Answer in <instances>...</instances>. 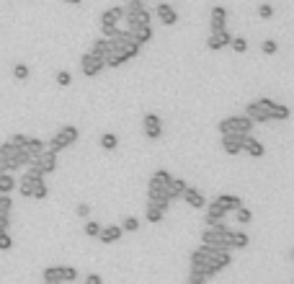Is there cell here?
Instances as JSON below:
<instances>
[{
  "label": "cell",
  "mask_w": 294,
  "mask_h": 284,
  "mask_svg": "<svg viewBox=\"0 0 294 284\" xmlns=\"http://www.w3.org/2000/svg\"><path fill=\"white\" fill-rule=\"evenodd\" d=\"M108 41H111L114 52H116V54H121L124 59H127V62H129V59H134V57L139 54V49H142V47H139V44L129 36L127 28H124V31H121V28H116V34H114L111 39H108Z\"/></svg>",
  "instance_id": "3"
},
{
  "label": "cell",
  "mask_w": 294,
  "mask_h": 284,
  "mask_svg": "<svg viewBox=\"0 0 294 284\" xmlns=\"http://www.w3.org/2000/svg\"><path fill=\"white\" fill-rule=\"evenodd\" d=\"M232 264V253L230 251H212V269H214V274H220L222 269H227Z\"/></svg>",
  "instance_id": "21"
},
{
  "label": "cell",
  "mask_w": 294,
  "mask_h": 284,
  "mask_svg": "<svg viewBox=\"0 0 294 284\" xmlns=\"http://www.w3.org/2000/svg\"><path fill=\"white\" fill-rule=\"evenodd\" d=\"M8 145H13V147H23V145H26V134H10V137H8Z\"/></svg>",
  "instance_id": "45"
},
{
  "label": "cell",
  "mask_w": 294,
  "mask_h": 284,
  "mask_svg": "<svg viewBox=\"0 0 294 284\" xmlns=\"http://www.w3.org/2000/svg\"><path fill=\"white\" fill-rule=\"evenodd\" d=\"M121 235H124V230H121L119 225H101L98 241L108 246V243H116V241H121Z\"/></svg>",
  "instance_id": "20"
},
{
  "label": "cell",
  "mask_w": 294,
  "mask_h": 284,
  "mask_svg": "<svg viewBox=\"0 0 294 284\" xmlns=\"http://www.w3.org/2000/svg\"><path fill=\"white\" fill-rule=\"evenodd\" d=\"M15 189V178L10 173H0V194H10Z\"/></svg>",
  "instance_id": "32"
},
{
  "label": "cell",
  "mask_w": 294,
  "mask_h": 284,
  "mask_svg": "<svg viewBox=\"0 0 294 284\" xmlns=\"http://www.w3.org/2000/svg\"><path fill=\"white\" fill-rule=\"evenodd\" d=\"M127 31H129V36L142 47V44H147L152 36H155V31H152V26L150 23H137V26H127Z\"/></svg>",
  "instance_id": "14"
},
{
  "label": "cell",
  "mask_w": 294,
  "mask_h": 284,
  "mask_svg": "<svg viewBox=\"0 0 294 284\" xmlns=\"http://www.w3.org/2000/svg\"><path fill=\"white\" fill-rule=\"evenodd\" d=\"M243 145H245V137H238V134H222V150L227 155H240Z\"/></svg>",
  "instance_id": "16"
},
{
  "label": "cell",
  "mask_w": 294,
  "mask_h": 284,
  "mask_svg": "<svg viewBox=\"0 0 294 284\" xmlns=\"http://www.w3.org/2000/svg\"><path fill=\"white\" fill-rule=\"evenodd\" d=\"M124 21L127 26H137V23H150V10L145 3H127L124 5Z\"/></svg>",
  "instance_id": "8"
},
{
  "label": "cell",
  "mask_w": 294,
  "mask_h": 284,
  "mask_svg": "<svg viewBox=\"0 0 294 284\" xmlns=\"http://www.w3.org/2000/svg\"><path fill=\"white\" fill-rule=\"evenodd\" d=\"M230 47H232V52L245 54V52H248V41H245L243 36H232V39H230Z\"/></svg>",
  "instance_id": "36"
},
{
  "label": "cell",
  "mask_w": 294,
  "mask_h": 284,
  "mask_svg": "<svg viewBox=\"0 0 294 284\" xmlns=\"http://www.w3.org/2000/svg\"><path fill=\"white\" fill-rule=\"evenodd\" d=\"M98 142H101L103 150H116V147H119V137H116L114 132H103Z\"/></svg>",
  "instance_id": "31"
},
{
  "label": "cell",
  "mask_w": 294,
  "mask_h": 284,
  "mask_svg": "<svg viewBox=\"0 0 294 284\" xmlns=\"http://www.w3.org/2000/svg\"><path fill=\"white\" fill-rule=\"evenodd\" d=\"M261 52H263V54H276V52H279V44H276L274 39H266V41L261 44Z\"/></svg>",
  "instance_id": "42"
},
{
  "label": "cell",
  "mask_w": 294,
  "mask_h": 284,
  "mask_svg": "<svg viewBox=\"0 0 294 284\" xmlns=\"http://www.w3.org/2000/svg\"><path fill=\"white\" fill-rule=\"evenodd\" d=\"M62 3H70V5H80L83 0H62Z\"/></svg>",
  "instance_id": "50"
},
{
  "label": "cell",
  "mask_w": 294,
  "mask_h": 284,
  "mask_svg": "<svg viewBox=\"0 0 294 284\" xmlns=\"http://www.w3.org/2000/svg\"><path fill=\"white\" fill-rule=\"evenodd\" d=\"M10 209H13L10 194H0V215H3V217H10Z\"/></svg>",
  "instance_id": "34"
},
{
  "label": "cell",
  "mask_w": 294,
  "mask_h": 284,
  "mask_svg": "<svg viewBox=\"0 0 294 284\" xmlns=\"http://www.w3.org/2000/svg\"><path fill=\"white\" fill-rule=\"evenodd\" d=\"M127 3H145V0H127Z\"/></svg>",
  "instance_id": "51"
},
{
  "label": "cell",
  "mask_w": 294,
  "mask_h": 284,
  "mask_svg": "<svg viewBox=\"0 0 294 284\" xmlns=\"http://www.w3.org/2000/svg\"><path fill=\"white\" fill-rule=\"evenodd\" d=\"M186 184L183 178H170V184H168V189H165V197H168V202H176V199H181V194L186 191Z\"/></svg>",
  "instance_id": "22"
},
{
  "label": "cell",
  "mask_w": 294,
  "mask_h": 284,
  "mask_svg": "<svg viewBox=\"0 0 294 284\" xmlns=\"http://www.w3.org/2000/svg\"><path fill=\"white\" fill-rule=\"evenodd\" d=\"M189 284H207V279L199 274H189Z\"/></svg>",
  "instance_id": "49"
},
{
  "label": "cell",
  "mask_w": 294,
  "mask_h": 284,
  "mask_svg": "<svg viewBox=\"0 0 294 284\" xmlns=\"http://www.w3.org/2000/svg\"><path fill=\"white\" fill-rule=\"evenodd\" d=\"M54 80H57V85H62V88H67L70 83H72V75H70V70H59L57 75H54Z\"/></svg>",
  "instance_id": "39"
},
{
  "label": "cell",
  "mask_w": 294,
  "mask_h": 284,
  "mask_svg": "<svg viewBox=\"0 0 294 284\" xmlns=\"http://www.w3.org/2000/svg\"><path fill=\"white\" fill-rule=\"evenodd\" d=\"M248 246H251V238L245 233H238V230L230 233V248H248Z\"/></svg>",
  "instance_id": "29"
},
{
  "label": "cell",
  "mask_w": 294,
  "mask_h": 284,
  "mask_svg": "<svg viewBox=\"0 0 294 284\" xmlns=\"http://www.w3.org/2000/svg\"><path fill=\"white\" fill-rule=\"evenodd\" d=\"M214 204L220 209H225V212H235L238 207H243V199L235 197V194H220V197L214 199Z\"/></svg>",
  "instance_id": "19"
},
{
  "label": "cell",
  "mask_w": 294,
  "mask_h": 284,
  "mask_svg": "<svg viewBox=\"0 0 294 284\" xmlns=\"http://www.w3.org/2000/svg\"><path fill=\"white\" fill-rule=\"evenodd\" d=\"M44 181V176L34 168V166H26V173L21 176V181H15V189L21 191V197L23 199H31V191H34V186Z\"/></svg>",
  "instance_id": "7"
},
{
  "label": "cell",
  "mask_w": 294,
  "mask_h": 284,
  "mask_svg": "<svg viewBox=\"0 0 294 284\" xmlns=\"http://www.w3.org/2000/svg\"><path fill=\"white\" fill-rule=\"evenodd\" d=\"M225 217H227L225 209H220L214 202H212V204H207V225H209V228H212V225H217V222H225Z\"/></svg>",
  "instance_id": "26"
},
{
  "label": "cell",
  "mask_w": 294,
  "mask_h": 284,
  "mask_svg": "<svg viewBox=\"0 0 294 284\" xmlns=\"http://www.w3.org/2000/svg\"><path fill=\"white\" fill-rule=\"evenodd\" d=\"M62 269V282H75L77 279V269L75 266H59Z\"/></svg>",
  "instance_id": "41"
},
{
  "label": "cell",
  "mask_w": 294,
  "mask_h": 284,
  "mask_svg": "<svg viewBox=\"0 0 294 284\" xmlns=\"http://www.w3.org/2000/svg\"><path fill=\"white\" fill-rule=\"evenodd\" d=\"M181 199L189 204V207H194V209H201V207H207V199H204V194H201L199 189H194L191 184L186 186V191L181 194Z\"/></svg>",
  "instance_id": "17"
},
{
  "label": "cell",
  "mask_w": 294,
  "mask_h": 284,
  "mask_svg": "<svg viewBox=\"0 0 294 284\" xmlns=\"http://www.w3.org/2000/svg\"><path fill=\"white\" fill-rule=\"evenodd\" d=\"M77 137H80V132H77V127L67 124V127H62L54 137L49 142H44V147L49 153H59V150H67V147H72L77 142Z\"/></svg>",
  "instance_id": "4"
},
{
  "label": "cell",
  "mask_w": 294,
  "mask_h": 284,
  "mask_svg": "<svg viewBox=\"0 0 294 284\" xmlns=\"http://www.w3.org/2000/svg\"><path fill=\"white\" fill-rule=\"evenodd\" d=\"M155 16H158V21L163 26H176L178 23V10L170 3H160L158 8H155Z\"/></svg>",
  "instance_id": "13"
},
{
  "label": "cell",
  "mask_w": 294,
  "mask_h": 284,
  "mask_svg": "<svg viewBox=\"0 0 294 284\" xmlns=\"http://www.w3.org/2000/svg\"><path fill=\"white\" fill-rule=\"evenodd\" d=\"M243 153H248L251 158H263V155H266V147H263V142H258V140H253V137H245Z\"/></svg>",
  "instance_id": "24"
},
{
  "label": "cell",
  "mask_w": 294,
  "mask_h": 284,
  "mask_svg": "<svg viewBox=\"0 0 294 284\" xmlns=\"http://www.w3.org/2000/svg\"><path fill=\"white\" fill-rule=\"evenodd\" d=\"M46 197H49V186H46V181H39L31 191V199H46Z\"/></svg>",
  "instance_id": "35"
},
{
  "label": "cell",
  "mask_w": 294,
  "mask_h": 284,
  "mask_svg": "<svg viewBox=\"0 0 294 284\" xmlns=\"http://www.w3.org/2000/svg\"><path fill=\"white\" fill-rule=\"evenodd\" d=\"M170 176L165 168H160V171H155L152 176H150V184H147V202H152L155 207H160L163 212L170 207V202H168V197H165V189H168V184H170Z\"/></svg>",
  "instance_id": "1"
},
{
  "label": "cell",
  "mask_w": 294,
  "mask_h": 284,
  "mask_svg": "<svg viewBox=\"0 0 294 284\" xmlns=\"http://www.w3.org/2000/svg\"><path fill=\"white\" fill-rule=\"evenodd\" d=\"M13 248V238L10 233H0V251H10Z\"/></svg>",
  "instance_id": "43"
},
{
  "label": "cell",
  "mask_w": 294,
  "mask_h": 284,
  "mask_svg": "<svg viewBox=\"0 0 294 284\" xmlns=\"http://www.w3.org/2000/svg\"><path fill=\"white\" fill-rule=\"evenodd\" d=\"M44 150V140H39V137H26V145H23V153L28 155V163L34 160L39 153Z\"/></svg>",
  "instance_id": "25"
},
{
  "label": "cell",
  "mask_w": 294,
  "mask_h": 284,
  "mask_svg": "<svg viewBox=\"0 0 294 284\" xmlns=\"http://www.w3.org/2000/svg\"><path fill=\"white\" fill-rule=\"evenodd\" d=\"M258 16H261L263 21H269V18L274 16V8H271L269 3H263V5H258Z\"/></svg>",
  "instance_id": "44"
},
{
  "label": "cell",
  "mask_w": 294,
  "mask_h": 284,
  "mask_svg": "<svg viewBox=\"0 0 294 284\" xmlns=\"http://www.w3.org/2000/svg\"><path fill=\"white\" fill-rule=\"evenodd\" d=\"M85 284H103V277L101 274H88L85 277Z\"/></svg>",
  "instance_id": "47"
},
{
  "label": "cell",
  "mask_w": 294,
  "mask_h": 284,
  "mask_svg": "<svg viewBox=\"0 0 294 284\" xmlns=\"http://www.w3.org/2000/svg\"><path fill=\"white\" fill-rule=\"evenodd\" d=\"M103 59L101 57H96L93 52H85L83 57H80V70H83V75L85 78H96V75H101L103 72Z\"/></svg>",
  "instance_id": "10"
},
{
  "label": "cell",
  "mask_w": 294,
  "mask_h": 284,
  "mask_svg": "<svg viewBox=\"0 0 294 284\" xmlns=\"http://www.w3.org/2000/svg\"><path fill=\"white\" fill-rule=\"evenodd\" d=\"M230 228L225 225V222H217V225L207 228L204 233H201V246L207 248H217V251H232L230 248Z\"/></svg>",
  "instance_id": "2"
},
{
  "label": "cell",
  "mask_w": 294,
  "mask_h": 284,
  "mask_svg": "<svg viewBox=\"0 0 294 284\" xmlns=\"http://www.w3.org/2000/svg\"><path fill=\"white\" fill-rule=\"evenodd\" d=\"M235 220L240 222V225H248V222H251V220H253V215H251V212H248V209H245V207H238V209H235Z\"/></svg>",
  "instance_id": "40"
},
{
  "label": "cell",
  "mask_w": 294,
  "mask_h": 284,
  "mask_svg": "<svg viewBox=\"0 0 294 284\" xmlns=\"http://www.w3.org/2000/svg\"><path fill=\"white\" fill-rule=\"evenodd\" d=\"M90 52H93V54H96V57H101V59H103V62H106V57H108V54H111V52H114V47H111V41H108L106 36H101V39H96V41H93V47H90Z\"/></svg>",
  "instance_id": "23"
},
{
  "label": "cell",
  "mask_w": 294,
  "mask_h": 284,
  "mask_svg": "<svg viewBox=\"0 0 294 284\" xmlns=\"http://www.w3.org/2000/svg\"><path fill=\"white\" fill-rule=\"evenodd\" d=\"M41 277H44V282H49V284H62V269L59 266H46Z\"/></svg>",
  "instance_id": "30"
},
{
  "label": "cell",
  "mask_w": 294,
  "mask_h": 284,
  "mask_svg": "<svg viewBox=\"0 0 294 284\" xmlns=\"http://www.w3.org/2000/svg\"><path fill=\"white\" fill-rule=\"evenodd\" d=\"M83 233H85L88 238H98V233H101V222H93V220H88L85 225H83Z\"/></svg>",
  "instance_id": "38"
},
{
  "label": "cell",
  "mask_w": 294,
  "mask_h": 284,
  "mask_svg": "<svg viewBox=\"0 0 294 284\" xmlns=\"http://www.w3.org/2000/svg\"><path fill=\"white\" fill-rule=\"evenodd\" d=\"M75 215H77V217H83V220H85V217L90 215V204H85V202H80V204H77V207H75Z\"/></svg>",
  "instance_id": "46"
},
{
  "label": "cell",
  "mask_w": 294,
  "mask_h": 284,
  "mask_svg": "<svg viewBox=\"0 0 294 284\" xmlns=\"http://www.w3.org/2000/svg\"><path fill=\"white\" fill-rule=\"evenodd\" d=\"M289 106H284V103H271V119H274V122H287V119H289Z\"/></svg>",
  "instance_id": "28"
},
{
  "label": "cell",
  "mask_w": 294,
  "mask_h": 284,
  "mask_svg": "<svg viewBox=\"0 0 294 284\" xmlns=\"http://www.w3.org/2000/svg\"><path fill=\"white\" fill-rule=\"evenodd\" d=\"M253 122L248 116H227L220 122V134H238V137H251Z\"/></svg>",
  "instance_id": "5"
},
{
  "label": "cell",
  "mask_w": 294,
  "mask_h": 284,
  "mask_svg": "<svg viewBox=\"0 0 294 284\" xmlns=\"http://www.w3.org/2000/svg\"><path fill=\"white\" fill-rule=\"evenodd\" d=\"M230 39H232V34L227 31V28H220V31H209L207 47H209L212 52H220V49L230 47Z\"/></svg>",
  "instance_id": "12"
},
{
  "label": "cell",
  "mask_w": 294,
  "mask_h": 284,
  "mask_svg": "<svg viewBox=\"0 0 294 284\" xmlns=\"http://www.w3.org/2000/svg\"><path fill=\"white\" fill-rule=\"evenodd\" d=\"M121 21H124V5H111V8H106V10L101 13V18H98L101 26H119Z\"/></svg>",
  "instance_id": "15"
},
{
  "label": "cell",
  "mask_w": 294,
  "mask_h": 284,
  "mask_svg": "<svg viewBox=\"0 0 294 284\" xmlns=\"http://www.w3.org/2000/svg\"><path fill=\"white\" fill-rule=\"evenodd\" d=\"M225 23H227V8L214 5L209 13V31H220V28H225Z\"/></svg>",
  "instance_id": "18"
},
{
  "label": "cell",
  "mask_w": 294,
  "mask_h": 284,
  "mask_svg": "<svg viewBox=\"0 0 294 284\" xmlns=\"http://www.w3.org/2000/svg\"><path fill=\"white\" fill-rule=\"evenodd\" d=\"M119 228H121V230H127V233H137V230H139V220L129 215V217H124V220H121V225H119Z\"/></svg>",
  "instance_id": "37"
},
{
  "label": "cell",
  "mask_w": 294,
  "mask_h": 284,
  "mask_svg": "<svg viewBox=\"0 0 294 284\" xmlns=\"http://www.w3.org/2000/svg\"><path fill=\"white\" fill-rule=\"evenodd\" d=\"M145 217H147V220L152 222V225H158V222H163L165 212H163L160 207H155L152 202H147V204H145Z\"/></svg>",
  "instance_id": "27"
},
{
  "label": "cell",
  "mask_w": 294,
  "mask_h": 284,
  "mask_svg": "<svg viewBox=\"0 0 294 284\" xmlns=\"http://www.w3.org/2000/svg\"><path fill=\"white\" fill-rule=\"evenodd\" d=\"M142 129H145V137H147V140H152V142L160 140V137H163V119H160L158 114H152V111L145 114V116H142Z\"/></svg>",
  "instance_id": "11"
},
{
  "label": "cell",
  "mask_w": 294,
  "mask_h": 284,
  "mask_svg": "<svg viewBox=\"0 0 294 284\" xmlns=\"http://www.w3.org/2000/svg\"><path fill=\"white\" fill-rule=\"evenodd\" d=\"M28 166H34L41 176H49V173H54V171H57V153H49V150L44 147V150H41L34 160H31Z\"/></svg>",
  "instance_id": "9"
},
{
  "label": "cell",
  "mask_w": 294,
  "mask_h": 284,
  "mask_svg": "<svg viewBox=\"0 0 294 284\" xmlns=\"http://www.w3.org/2000/svg\"><path fill=\"white\" fill-rule=\"evenodd\" d=\"M44 284H49V282H44Z\"/></svg>",
  "instance_id": "52"
},
{
  "label": "cell",
  "mask_w": 294,
  "mask_h": 284,
  "mask_svg": "<svg viewBox=\"0 0 294 284\" xmlns=\"http://www.w3.org/2000/svg\"><path fill=\"white\" fill-rule=\"evenodd\" d=\"M271 98H258V101H251L245 109V116L251 119L253 124H266L271 122Z\"/></svg>",
  "instance_id": "6"
},
{
  "label": "cell",
  "mask_w": 294,
  "mask_h": 284,
  "mask_svg": "<svg viewBox=\"0 0 294 284\" xmlns=\"http://www.w3.org/2000/svg\"><path fill=\"white\" fill-rule=\"evenodd\" d=\"M13 78L18 80V83H26L28 78H31V70H28V65H23V62H18L13 67Z\"/></svg>",
  "instance_id": "33"
},
{
  "label": "cell",
  "mask_w": 294,
  "mask_h": 284,
  "mask_svg": "<svg viewBox=\"0 0 294 284\" xmlns=\"http://www.w3.org/2000/svg\"><path fill=\"white\" fill-rule=\"evenodd\" d=\"M8 228H10V217L0 215V233H8Z\"/></svg>",
  "instance_id": "48"
}]
</instances>
